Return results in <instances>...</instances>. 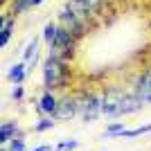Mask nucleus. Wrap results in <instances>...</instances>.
<instances>
[{
    "label": "nucleus",
    "mask_w": 151,
    "mask_h": 151,
    "mask_svg": "<svg viewBox=\"0 0 151 151\" xmlns=\"http://www.w3.org/2000/svg\"><path fill=\"white\" fill-rule=\"evenodd\" d=\"M52 126H54V122L52 120H41L36 124V131H43V129H52Z\"/></svg>",
    "instance_id": "18"
},
{
    "label": "nucleus",
    "mask_w": 151,
    "mask_h": 151,
    "mask_svg": "<svg viewBox=\"0 0 151 151\" xmlns=\"http://www.w3.org/2000/svg\"><path fill=\"white\" fill-rule=\"evenodd\" d=\"M5 20H7L5 16H0V29H2V27H5Z\"/></svg>",
    "instance_id": "24"
},
{
    "label": "nucleus",
    "mask_w": 151,
    "mask_h": 151,
    "mask_svg": "<svg viewBox=\"0 0 151 151\" xmlns=\"http://www.w3.org/2000/svg\"><path fill=\"white\" fill-rule=\"evenodd\" d=\"M27 0H18V2H16V5H14V14H20V12H25L27 9Z\"/></svg>",
    "instance_id": "17"
},
{
    "label": "nucleus",
    "mask_w": 151,
    "mask_h": 151,
    "mask_svg": "<svg viewBox=\"0 0 151 151\" xmlns=\"http://www.w3.org/2000/svg\"><path fill=\"white\" fill-rule=\"evenodd\" d=\"M5 2H7V0H0V5H5Z\"/></svg>",
    "instance_id": "25"
},
{
    "label": "nucleus",
    "mask_w": 151,
    "mask_h": 151,
    "mask_svg": "<svg viewBox=\"0 0 151 151\" xmlns=\"http://www.w3.org/2000/svg\"><path fill=\"white\" fill-rule=\"evenodd\" d=\"M72 149H77V140H65L57 147V151H72Z\"/></svg>",
    "instance_id": "14"
},
{
    "label": "nucleus",
    "mask_w": 151,
    "mask_h": 151,
    "mask_svg": "<svg viewBox=\"0 0 151 151\" xmlns=\"http://www.w3.org/2000/svg\"><path fill=\"white\" fill-rule=\"evenodd\" d=\"M68 9H70V12H72V14H75V16H77V18H79V20H81L83 25H86V23H88V20H90V16H93V12H90L88 7L83 5L81 0H72V2H70V5H68Z\"/></svg>",
    "instance_id": "6"
},
{
    "label": "nucleus",
    "mask_w": 151,
    "mask_h": 151,
    "mask_svg": "<svg viewBox=\"0 0 151 151\" xmlns=\"http://www.w3.org/2000/svg\"><path fill=\"white\" fill-rule=\"evenodd\" d=\"M59 18H61V23H63V29H68V32H70V34H72L75 38L83 34V23H81L79 18H77V16H75L72 12H70L68 7H65V9H63L61 14H59Z\"/></svg>",
    "instance_id": "3"
},
{
    "label": "nucleus",
    "mask_w": 151,
    "mask_h": 151,
    "mask_svg": "<svg viewBox=\"0 0 151 151\" xmlns=\"http://www.w3.org/2000/svg\"><path fill=\"white\" fill-rule=\"evenodd\" d=\"M12 97H14V99H23V88L18 86V88H16V90L12 93Z\"/></svg>",
    "instance_id": "21"
},
{
    "label": "nucleus",
    "mask_w": 151,
    "mask_h": 151,
    "mask_svg": "<svg viewBox=\"0 0 151 151\" xmlns=\"http://www.w3.org/2000/svg\"><path fill=\"white\" fill-rule=\"evenodd\" d=\"M72 34H70L68 29H63V27H57V34H54V38H52V57H59L61 61H68L70 57H72Z\"/></svg>",
    "instance_id": "2"
},
{
    "label": "nucleus",
    "mask_w": 151,
    "mask_h": 151,
    "mask_svg": "<svg viewBox=\"0 0 151 151\" xmlns=\"http://www.w3.org/2000/svg\"><path fill=\"white\" fill-rule=\"evenodd\" d=\"M65 61H61L59 57H52L45 61L43 65V83L47 90H54L59 88V86H63V81H65Z\"/></svg>",
    "instance_id": "1"
},
{
    "label": "nucleus",
    "mask_w": 151,
    "mask_h": 151,
    "mask_svg": "<svg viewBox=\"0 0 151 151\" xmlns=\"http://www.w3.org/2000/svg\"><path fill=\"white\" fill-rule=\"evenodd\" d=\"M41 2H43V0H27V5H29V7H36V5H41Z\"/></svg>",
    "instance_id": "22"
},
{
    "label": "nucleus",
    "mask_w": 151,
    "mask_h": 151,
    "mask_svg": "<svg viewBox=\"0 0 151 151\" xmlns=\"http://www.w3.org/2000/svg\"><path fill=\"white\" fill-rule=\"evenodd\" d=\"M0 151H7V149H5V147H0Z\"/></svg>",
    "instance_id": "26"
},
{
    "label": "nucleus",
    "mask_w": 151,
    "mask_h": 151,
    "mask_svg": "<svg viewBox=\"0 0 151 151\" xmlns=\"http://www.w3.org/2000/svg\"><path fill=\"white\" fill-rule=\"evenodd\" d=\"M54 34H57V25H45V29H43V38H45V43H52Z\"/></svg>",
    "instance_id": "11"
},
{
    "label": "nucleus",
    "mask_w": 151,
    "mask_h": 151,
    "mask_svg": "<svg viewBox=\"0 0 151 151\" xmlns=\"http://www.w3.org/2000/svg\"><path fill=\"white\" fill-rule=\"evenodd\" d=\"M140 97H142L145 101H151V86H149V88H145V90H140Z\"/></svg>",
    "instance_id": "20"
},
{
    "label": "nucleus",
    "mask_w": 151,
    "mask_h": 151,
    "mask_svg": "<svg viewBox=\"0 0 151 151\" xmlns=\"http://www.w3.org/2000/svg\"><path fill=\"white\" fill-rule=\"evenodd\" d=\"M9 151H25V142L20 138H14L12 142H9Z\"/></svg>",
    "instance_id": "13"
},
{
    "label": "nucleus",
    "mask_w": 151,
    "mask_h": 151,
    "mask_svg": "<svg viewBox=\"0 0 151 151\" xmlns=\"http://www.w3.org/2000/svg\"><path fill=\"white\" fill-rule=\"evenodd\" d=\"M151 131V124H145V126H138V129H131V131H124L122 129L117 135H122V138H135V135H142V133Z\"/></svg>",
    "instance_id": "10"
},
{
    "label": "nucleus",
    "mask_w": 151,
    "mask_h": 151,
    "mask_svg": "<svg viewBox=\"0 0 151 151\" xmlns=\"http://www.w3.org/2000/svg\"><path fill=\"white\" fill-rule=\"evenodd\" d=\"M81 2H83L86 7H88L90 12H97V9H99V7L104 5V0H81Z\"/></svg>",
    "instance_id": "15"
},
{
    "label": "nucleus",
    "mask_w": 151,
    "mask_h": 151,
    "mask_svg": "<svg viewBox=\"0 0 151 151\" xmlns=\"http://www.w3.org/2000/svg\"><path fill=\"white\" fill-rule=\"evenodd\" d=\"M34 151H50V147H47V145H41V147H36Z\"/></svg>",
    "instance_id": "23"
},
{
    "label": "nucleus",
    "mask_w": 151,
    "mask_h": 151,
    "mask_svg": "<svg viewBox=\"0 0 151 151\" xmlns=\"http://www.w3.org/2000/svg\"><path fill=\"white\" fill-rule=\"evenodd\" d=\"M41 108H43V113H47V115L54 113V108H57V99H54V95H52L50 90L41 97Z\"/></svg>",
    "instance_id": "8"
},
{
    "label": "nucleus",
    "mask_w": 151,
    "mask_h": 151,
    "mask_svg": "<svg viewBox=\"0 0 151 151\" xmlns=\"http://www.w3.org/2000/svg\"><path fill=\"white\" fill-rule=\"evenodd\" d=\"M36 47H38V41H32V43H29V47L25 50V61H29V59L34 57V52H36Z\"/></svg>",
    "instance_id": "16"
},
{
    "label": "nucleus",
    "mask_w": 151,
    "mask_h": 151,
    "mask_svg": "<svg viewBox=\"0 0 151 151\" xmlns=\"http://www.w3.org/2000/svg\"><path fill=\"white\" fill-rule=\"evenodd\" d=\"M104 111V99L101 97H90L83 106V120H95L99 117V113Z\"/></svg>",
    "instance_id": "5"
},
{
    "label": "nucleus",
    "mask_w": 151,
    "mask_h": 151,
    "mask_svg": "<svg viewBox=\"0 0 151 151\" xmlns=\"http://www.w3.org/2000/svg\"><path fill=\"white\" fill-rule=\"evenodd\" d=\"M77 111H79V104H77L72 97H65L63 101H57V108H54V117H59V120H70L72 115H77Z\"/></svg>",
    "instance_id": "4"
},
{
    "label": "nucleus",
    "mask_w": 151,
    "mask_h": 151,
    "mask_svg": "<svg viewBox=\"0 0 151 151\" xmlns=\"http://www.w3.org/2000/svg\"><path fill=\"white\" fill-rule=\"evenodd\" d=\"M122 129H124V126H122V124H113V126H111V129H108V133H106V135H117V133H120Z\"/></svg>",
    "instance_id": "19"
},
{
    "label": "nucleus",
    "mask_w": 151,
    "mask_h": 151,
    "mask_svg": "<svg viewBox=\"0 0 151 151\" xmlns=\"http://www.w3.org/2000/svg\"><path fill=\"white\" fill-rule=\"evenodd\" d=\"M14 135H16V124H2L0 126V147H2V142L12 140Z\"/></svg>",
    "instance_id": "9"
},
{
    "label": "nucleus",
    "mask_w": 151,
    "mask_h": 151,
    "mask_svg": "<svg viewBox=\"0 0 151 151\" xmlns=\"http://www.w3.org/2000/svg\"><path fill=\"white\" fill-rule=\"evenodd\" d=\"M9 38H12V27H2V29H0V50L7 45Z\"/></svg>",
    "instance_id": "12"
},
{
    "label": "nucleus",
    "mask_w": 151,
    "mask_h": 151,
    "mask_svg": "<svg viewBox=\"0 0 151 151\" xmlns=\"http://www.w3.org/2000/svg\"><path fill=\"white\" fill-rule=\"evenodd\" d=\"M7 79H9V81H14V83H20L23 79H25V63H16L14 68H9Z\"/></svg>",
    "instance_id": "7"
}]
</instances>
